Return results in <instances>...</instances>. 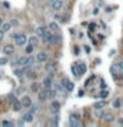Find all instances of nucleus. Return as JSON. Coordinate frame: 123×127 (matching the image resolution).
I'll return each instance as SVG.
<instances>
[{
    "label": "nucleus",
    "instance_id": "27",
    "mask_svg": "<svg viewBox=\"0 0 123 127\" xmlns=\"http://www.w3.org/2000/svg\"><path fill=\"white\" fill-rule=\"evenodd\" d=\"M107 95H109V92H107V90H103V92H101V93H99V98H101V99H106V98H107Z\"/></svg>",
    "mask_w": 123,
    "mask_h": 127
},
{
    "label": "nucleus",
    "instance_id": "31",
    "mask_svg": "<svg viewBox=\"0 0 123 127\" xmlns=\"http://www.w3.org/2000/svg\"><path fill=\"white\" fill-rule=\"evenodd\" d=\"M1 125L3 126H12V122H9V120H3Z\"/></svg>",
    "mask_w": 123,
    "mask_h": 127
},
{
    "label": "nucleus",
    "instance_id": "40",
    "mask_svg": "<svg viewBox=\"0 0 123 127\" xmlns=\"http://www.w3.org/2000/svg\"><path fill=\"white\" fill-rule=\"evenodd\" d=\"M48 1H49V3H50V1H53V0H48Z\"/></svg>",
    "mask_w": 123,
    "mask_h": 127
},
{
    "label": "nucleus",
    "instance_id": "22",
    "mask_svg": "<svg viewBox=\"0 0 123 127\" xmlns=\"http://www.w3.org/2000/svg\"><path fill=\"white\" fill-rule=\"evenodd\" d=\"M12 106H13V110L15 111H19V110L21 109V102H19L17 99H15V101H12Z\"/></svg>",
    "mask_w": 123,
    "mask_h": 127
},
{
    "label": "nucleus",
    "instance_id": "29",
    "mask_svg": "<svg viewBox=\"0 0 123 127\" xmlns=\"http://www.w3.org/2000/svg\"><path fill=\"white\" fill-rule=\"evenodd\" d=\"M72 71H73V74H74V76H77V77L79 76L78 69H77V66H76V65H73V66H72Z\"/></svg>",
    "mask_w": 123,
    "mask_h": 127
},
{
    "label": "nucleus",
    "instance_id": "33",
    "mask_svg": "<svg viewBox=\"0 0 123 127\" xmlns=\"http://www.w3.org/2000/svg\"><path fill=\"white\" fill-rule=\"evenodd\" d=\"M116 123H118V126H123V118H122V116H121V118H118Z\"/></svg>",
    "mask_w": 123,
    "mask_h": 127
},
{
    "label": "nucleus",
    "instance_id": "4",
    "mask_svg": "<svg viewBox=\"0 0 123 127\" xmlns=\"http://www.w3.org/2000/svg\"><path fill=\"white\" fill-rule=\"evenodd\" d=\"M43 86H44V89H50V87H53V77H52V73H50V76H46L43 80Z\"/></svg>",
    "mask_w": 123,
    "mask_h": 127
},
{
    "label": "nucleus",
    "instance_id": "34",
    "mask_svg": "<svg viewBox=\"0 0 123 127\" xmlns=\"http://www.w3.org/2000/svg\"><path fill=\"white\" fill-rule=\"evenodd\" d=\"M3 38H4V32H3V31H1V28H0V41H1Z\"/></svg>",
    "mask_w": 123,
    "mask_h": 127
},
{
    "label": "nucleus",
    "instance_id": "12",
    "mask_svg": "<svg viewBox=\"0 0 123 127\" xmlns=\"http://www.w3.org/2000/svg\"><path fill=\"white\" fill-rule=\"evenodd\" d=\"M27 58L28 57H19V58H16V60L13 61V62H12V65H13V66H22V65H24L25 64V61H27Z\"/></svg>",
    "mask_w": 123,
    "mask_h": 127
},
{
    "label": "nucleus",
    "instance_id": "32",
    "mask_svg": "<svg viewBox=\"0 0 123 127\" xmlns=\"http://www.w3.org/2000/svg\"><path fill=\"white\" fill-rule=\"evenodd\" d=\"M19 25V21L17 20H12L11 21V27H17Z\"/></svg>",
    "mask_w": 123,
    "mask_h": 127
},
{
    "label": "nucleus",
    "instance_id": "20",
    "mask_svg": "<svg viewBox=\"0 0 123 127\" xmlns=\"http://www.w3.org/2000/svg\"><path fill=\"white\" fill-rule=\"evenodd\" d=\"M106 106V102L105 101H99V102H97V103H94V110H102L103 107Z\"/></svg>",
    "mask_w": 123,
    "mask_h": 127
},
{
    "label": "nucleus",
    "instance_id": "15",
    "mask_svg": "<svg viewBox=\"0 0 123 127\" xmlns=\"http://www.w3.org/2000/svg\"><path fill=\"white\" fill-rule=\"evenodd\" d=\"M76 66H77V69H78V73L81 74V76L86 73L87 68H86V65L83 64V62H77V64H76Z\"/></svg>",
    "mask_w": 123,
    "mask_h": 127
},
{
    "label": "nucleus",
    "instance_id": "18",
    "mask_svg": "<svg viewBox=\"0 0 123 127\" xmlns=\"http://www.w3.org/2000/svg\"><path fill=\"white\" fill-rule=\"evenodd\" d=\"M60 41H61L60 36L52 33V37H50V40H49V44H60Z\"/></svg>",
    "mask_w": 123,
    "mask_h": 127
},
{
    "label": "nucleus",
    "instance_id": "17",
    "mask_svg": "<svg viewBox=\"0 0 123 127\" xmlns=\"http://www.w3.org/2000/svg\"><path fill=\"white\" fill-rule=\"evenodd\" d=\"M37 94H38V99H40V101H45V99H48V93H46V89L40 90V92H38Z\"/></svg>",
    "mask_w": 123,
    "mask_h": 127
},
{
    "label": "nucleus",
    "instance_id": "36",
    "mask_svg": "<svg viewBox=\"0 0 123 127\" xmlns=\"http://www.w3.org/2000/svg\"><path fill=\"white\" fill-rule=\"evenodd\" d=\"M20 93H24V87H20V89L17 90V94H20Z\"/></svg>",
    "mask_w": 123,
    "mask_h": 127
},
{
    "label": "nucleus",
    "instance_id": "28",
    "mask_svg": "<svg viewBox=\"0 0 123 127\" xmlns=\"http://www.w3.org/2000/svg\"><path fill=\"white\" fill-rule=\"evenodd\" d=\"M33 49H34V45L29 44L28 46H27V49H25V52H27V53H32V52H33Z\"/></svg>",
    "mask_w": 123,
    "mask_h": 127
},
{
    "label": "nucleus",
    "instance_id": "14",
    "mask_svg": "<svg viewBox=\"0 0 123 127\" xmlns=\"http://www.w3.org/2000/svg\"><path fill=\"white\" fill-rule=\"evenodd\" d=\"M101 118L105 120V122L110 123V122H112V120H114V115H112L111 113H103L102 115H101Z\"/></svg>",
    "mask_w": 123,
    "mask_h": 127
},
{
    "label": "nucleus",
    "instance_id": "25",
    "mask_svg": "<svg viewBox=\"0 0 123 127\" xmlns=\"http://www.w3.org/2000/svg\"><path fill=\"white\" fill-rule=\"evenodd\" d=\"M0 28H1V31L5 33V32H8L9 29H11V23H3V25Z\"/></svg>",
    "mask_w": 123,
    "mask_h": 127
},
{
    "label": "nucleus",
    "instance_id": "3",
    "mask_svg": "<svg viewBox=\"0 0 123 127\" xmlns=\"http://www.w3.org/2000/svg\"><path fill=\"white\" fill-rule=\"evenodd\" d=\"M61 85L65 87L66 92H73V89H74V83L72 81H69L67 78H62V80H61Z\"/></svg>",
    "mask_w": 123,
    "mask_h": 127
},
{
    "label": "nucleus",
    "instance_id": "8",
    "mask_svg": "<svg viewBox=\"0 0 123 127\" xmlns=\"http://www.w3.org/2000/svg\"><path fill=\"white\" fill-rule=\"evenodd\" d=\"M50 113H53V114H58V111H60V109H61V105H60V102H57V101H53V102L50 103Z\"/></svg>",
    "mask_w": 123,
    "mask_h": 127
},
{
    "label": "nucleus",
    "instance_id": "6",
    "mask_svg": "<svg viewBox=\"0 0 123 127\" xmlns=\"http://www.w3.org/2000/svg\"><path fill=\"white\" fill-rule=\"evenodd\" d=\"M50 7L54 11H60L64 7V0H53V1H50Z\"/></svg>",
    "mask_w": 123,
    "mask_h": 127
},
{
    "label": "nucleus",
    "instance_id": "35",
    "mask_svg": "<svg viewBox=\"0 0 123 127\" xmlns=\"http://www.w3.org/2000/svg\"><path fill=\"white\" fill-rule=\"evenodd\" d=\"M116 64L119 65V68H121V69H122V71H123V60H122V61H119V62H116Z\"/></svg>",
    "mask_w": 123,
    "mask_h": 127
},
{
    "label": "nucleus",
    "instance_id": "38",
    "mask_svg": "<svg viewBox=\"0 0 123 127\" xmlns=\"http://www.w3.org/2000/svg\"><path fill=\"white\" fill-rule=\"evenodd\" d=\"M101 87H102V89H106V83L102 82V83H101Z\"/></svg>",
    "mask_w": 123,
    "mask_h": 127
},
{
    "label": "nucleus",
    "instance_id": "11",
    "mask_svg": "<svg viewBox=\"0 0 123 127\" xmlns=\"http://www.w3.org/2000/svg\"><path fill=\"white\" fill-rule=\"evenodd\" d=\"M33 118H34V113H32V111H28V113H25L24 115H22V120L27 122V123L33 122Z\"/></svg>",
    "mask_w": 123,
    "mask_h": 127
},
{
    "label": "nucleus",
    "instance_id": "9",
    "mask_svg": "<svg viewBox=\"0 0 123 127\" xmlns=\"http://www.w3.org/2000/svg\"><path fill=\"white\" fill-rule=\"evenodd\" d=\"M20 102H21V106L25 107V109H29V107L32 106V99L29 98L28 95H24V97H22V99L20 101Z\"/></svg>",
    "mask_w": 123,
    "mask_h": 127
},
{
    "label": "nucleus",
    "instance_id": "24",
    "mask_svg": "<svg viewBox=\"0 0 123 127\" xmlns=\"http://www.w3.org/2000/svg\"><path fill=\"white\" fill-rule=\"evenodd\" d=\"M31 90L33 93H38L40 92V83H37V82H33L31 85Z\"/></svg>",
    "mask_w": 123,
    "mask_h": 127
},
{
    "label": "nucleus",
    "instance_id": "16",
    "mask_svg": "<svg viewBox=\"0 0 123 127\" xmlns=\"http://www.w3.org/2000/svg\"><path fill=\"white\" fill-rule=\"evenodd\" d=\"M48 31V28L45 27V25H40V27H37L36 28V35L38 36V37H43L44 33Z\"/></svg>",
    "mask_w": 123,
    "mask_h": 127
},
{
    "label": "nucleus",
    "instance_id": "26",
    "mask_svg": "<svg viewBox=\"0 0 123 127\" xmlns=\"http://www.w3.org/2000/svg\"><path fill=\"white\" fill-rule=\"evenodd\" d=\"M45 69H46V71H49V73H52V71H54V70H56V64H54V62L48 64Z\"/></svg>",
    "mask_w": 123,
    "mask_h": 127
},
{
    "label": "nucleus",
    "instance_id": "10",
    "mask_svg": "<svg viewBox=\"0 0 123 127\" xmlns=\"http://www.w3.org/2000/svg\"><path fill=\"white\" fill-rule=\"evenodd\" d=\"M3 53H5L7 56H9V54L15 53V46L12 44H7L3 46Z\"/></svg>",
    "mask_w": 123,
    "mask_h": 127
},
{
    "label": "nucleus",
    "instance_id": "1",
    "mask_svg": "<svg viewBox=\"0 0 123 127\" xmlns=\"http://www.w3.org/2000/svg\"><path fill=\"white\" fill-rule=\"evenodd\" d=\"M15 42H16L17 46H24V45H27V42H28V37L24 33H19L17 37H16V40H15Z\"/></svg>",
    "mask_w": 123,
    "mask_h": 127
},
{
    "label": "nucleus",
    "instance_id": "21",
    "mask_svg": "<svg viewBox=\"0 0 123 127\" xmlns=\"http://www.w3.org/2000/svg\"><path fill=\"white\" fill-rule=\"evenodd\" d=\"M28 42L36 46V45L38 44V36L36 35V36H32V37H29V38H28Z\"/></svg>",
    "mask_w": 123,
    "mask_h": 127
},
{
    "label": "nucleus",
    "instance_id": "5",
    "mask_svg": "<svg viewBox=\"0 0 123 127\" xmlns=\"http://www.w3.org/2000/svg\"><path fill=\"white\" fill-rule=\"evenodd\" d=\"M110 71H111V74H112L114 77H119V76L122 74V69L119 68L118 64H112L111 68H110Z\"/></svg>",
    "mask_w": 123,
    "mask_h": 127
},
{
    "label": "nucleus",
    "instance_id": "23",
    "mask_svg": "<svg viewBox=\"0 0 123 127\" xmlns=\"http://www.w3.org/2000/svg\"><path fill=\"white\" fill-rule=\"evenodd\" d=\"M24 74H25V70L22 69V68H17V69H15V76H16V77L20 78V77L24 76Z\"/></svg>",
    "mask_w": 123,
    "mask_h": 127
},
{
    "label": "nucleus",
    "instance_id": "2",
    "mask_svg": "<svg viewBox=\"0 0 123 127\" xmlns=\"http://www.w3.org/2000/svg\"><path fill=\"white\" fill-rule=\"evenodd\" d=\"M69 125L72 127H79L81 126L79 115H77V114H72V115L69 116Z\"/></svg>",
    "mask_w": 123,
    "mask_h": 127
},
{
    "label": "nucleus",
    "instance_id": "39",
    "mask_svg": "<svg viewBox=\"0 0 123 127\" xmlns=\"http://www.w3.org/2000/svg\"><path fill=\"white\" fill-rule=\"evenodd\" d=\"M3 23H4V21H3V19L0 17V27H1V25H3Z\"/></svg>",
    "mask_w": 123,
    "mask_h": 127
},
{
    "label": "nucleus",
    "instance_id": "19",
    "mask_svg": "<svg viewBox=\"0 0 123 127\" xmlns=\"http://www.w3.org/2000/svg\"><path fill=\"white\" fill-rule=\"evenodd\" d=\"M112 107H114V109H121L122 107V99L121 98H115L114 101H112Z\"/></svg>",
    "mask_w": 123,
    "mask_h": 127
},
{
    "label": "nucleus",
    "instance_id": "30",
    "mask_svg": "<svg viewBox=\"0 0 123 127\" xmlns=\"http://www.w3.org/2000/svg\"><path fill=\"white\" fill-rule=\"evenodd\" d=\"M7 62H8V58L7 57H1V58H0V65H5Z\"/></svg>",
    "mask_w": 123,
    "mask_h": 127
},
{
    "label": "nucleus",
    "instance_id": "7",
    "mask_svg": "<svg viewBox=\"0 0 123 127\" xmlns=\"http://www.w3.org/2000/svg\"><path fill=\"white\" fill-rule=\"evenodd\" d=\"M36 60L38 61V62H41V64H44V62H46V60H48V53L46 52H38V53L36 54Z\"/></svg>",
    "mask_w": 123,
    "mask_h": 127
},
{
    "label": "nucleus",
    "instance_id": "13",
    "mask_svg": "<svg viewBox=\"0 0 123 127\" xmlns=\"http://www.w3.org/2000/svg\"><path fill=\"white\" fill-rule=\"evenodd\" d=\"M48 29H49L50 32H53V33H56V32L60 31V25H58L56 21H52V23H49V25H48Z\"/></svg>",
    "mask_w": 123,
    "mask_h": 127
},
{
    "label": "nucleus",
    "instance_id": "37",
    "mask_svg": "<svg viewBox=\"0 0 123 127\" xmlns=\"http://www.w3.org/2000/svg\"><path fill=\"white\" fill-rule=\"evenodd\" d=\"M17 35H19V33H13V35H12V38H13V40H16V37H17Z\"/></svg>",
    "mask_w": 123,
    "mask_h": 127
}]
</instances>
